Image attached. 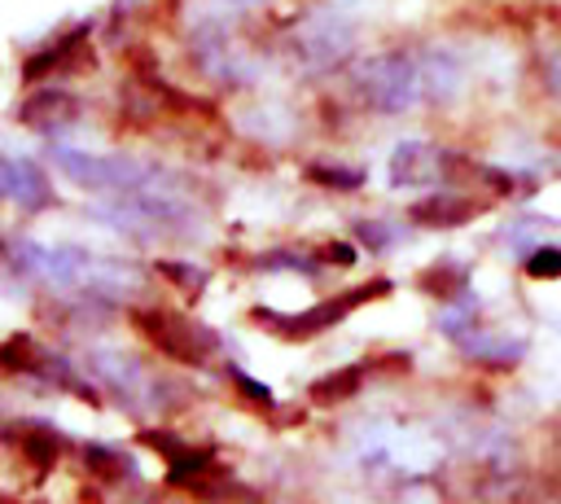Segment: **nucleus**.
Listing matches in <instances>:
<instances>
[{
    "label": "nucleus",
    "instance_id": "nucleus-5",
    "mask_svg": "<svg viewBox=\"0 0 561 504\" xmlns=\"http://www.w3.org/2000/svg\"><path fill=\"white\" fill-rule=\"evenodd\" d=\"M0 193L22 210L53 206V184L44 167H35V158H0Z\"/></svg>",
    "mask_w": 561,
    "mask_h": 504
},
{
    "label": "nucleus",
    "instance_id": "nucleus-18",
    "mask_svg": "<svg viewBox=\"0 0 561 504\" xmlns=\"http://www.w3.org/2000/svg\"><path fill=\"white\" fill-rule=\"evenodd\" d=\"M329 263H337V267H346V263H355V245H346V241H329L324 250H320Z\"/></svg>",
    "mask_w": 561,
    "mask_h": 504
},
{
    "label": "nucleus",
    "instance_id": "nucleus-11",
    "mask_svg": "<svg viewBox=\"0 0 561 504\" xmlns=\"http://www.w3.org/2000/svg\"><path fill=\"white\" fill-rule=\"evenodd\" d=\"M206 473H224L215 451H202V447H180L175 456H167V482H193V478H206Z\"/></svg>",
    "mask_w": 561,
    "mask_h": 504
},
{
    "label": "nucleus",
    "instance_id": "nucleus-8",
    "mask_svg": "<svg viewBox=\"0 0 561 504\" xmlns=\"http://www.w3.org/2000/svg\"><path fill=\"white\" fill-rule=\"evenodd\" d=\"M443 153L425 149V145H399L390 158V180L394 184H434L443 175Z\"/></svg>",
    "mask_w": 561,
    "mask_h": 504
},
{
    "label": "nucleus",
    "instance_id": "nucleus-12",
    "mask_svg": "<svg viewBox=\"0 0 561 504\" xmlns=\"http://www.w3.org/2000/svg\"><path fill=\"white\" fill-rule=\"evenodd\" d=\"M359 377H364V368H359V364H346V368H337V373L311 381V399H316V403H342V399H351V394L359 390Z\"/></svg>",
    "mask_w": 561,
    "mask_h": 504
},
{
    "label": "nucleus",
    "instance_id": "nucleus-19",
    "mask_svg": "<svg viewBox=\"0 0 561 504\" xmlns=\"http://www.w3.org/2000/svg\"><path fill=\"white\" fill-rule=\"evenodd\" d=\"M232 381H237L241 390H250V394H254L259 403H272V390H267V386H259L254 377H245V373H237V368H232Z\"/></svg>",
    "mask_w": 561,
    "mask_h": 504
},
{
    "label": "nucleus",
    "instance_id": "nucleus-14",
    "mask_svg": "<svg viewBox=\"0 0 561 504\" xmlns=\"http://www.w3.org/2000/svg\"><path fill=\"white\" fill-rule=\"evenodd\" d=\"M83 465H88L96 478H123V469H127V460H123L114 447H105V443H88V447H83Z\"/></svg>",
    "mask_w": 561,
    "mask_h": 504
},
{
    "label": "nucleus",
    "instance_id": "nucleus-17",
    "mask_svg": "<svg viewBox=\"0 0 561 504\" xmlns=\"http://www.w3.org/2000/svg\"><path fill=\"white\" fill-rule=\"evenodd\" d=\"M307 175L320 180V184H333V188H355V184H364L359 171H333V167H311Z\"/></svg>",
    "mask_w": 561,
    "mask_h": 504
},
{
    "label": "nucleus",
    "instance_id": "nucleus-15",
    "mask_svg": "<svg viewBox=\"0 0 561 504\" xmlns=\"http://www.w3.org/2000/svg\"><path fill=\"white\" fill-rule=\"evenodd\" d=\"M526 276H539V280H548V276H561V250H552V245L535 250V254L526 259Z\"/></svg>",
    "mask_w": 561,
    "mask_h": 504
},
{
    "label": "nucleus",
    "instance_id": "nucleus-6",
    "mask_svg": "<svg viewBox=\"0 0 561 504\" xmlns=\"http://www.w3.org/2000/svg\"><path fill=\"white\" fill-rule=\"evenodd\" d=\"M79 114V101L66 92V88H39L26 105H22V123L35 127V131H57L66 123H75Z\"/></svg>",
    "mask_w": 561,
    "mask_h": 504
},
{
    "label": "nucleus",
    "instance_id": "nucleus-3",
    "mask_svg": "<svg viewBox=\"0 0 561 504\" xmlns=\"http://www.w3.org/2000/svg\"><path fill=\"white\" fill-rule=\"evenodd\" d=\"M136 329H145V337L180 364H206L219 351V333L175 311H136Z\"/></svg>",
    "mask_w": 561,
    "mask_h": 504
},
{
    "label": "nucleus",
    "instance_id": "nucleus-16",
    "mask_svg": "<svg viewBox=\"0 0 561 504\" xmlns=\"http://www.w3.org/2000/svg\"><path fill=\"white\" fill-rule=\"evenodd\" d=\"M158 272H162L167 280H180L188 294H197V289L206 285V276H202L197 267H184V263H158Z\"/></svg>",
    "mask_w": 561,
    "mask_h": 504
},
{
    "label": "nucleus",
    "instance_id": "nucleus-1",
    "mask_svg": "<svg viewBox=\"0 0 561 504\" xmlns=\"http://www.w3.org/2000/svg\"><path fill=\"white\" fill-rule=\"evenodd\" d=\"M451 66L438 57V53H386V57H373L359 79H355V92L373 105V110H408L416 101H430L438 92L451 88Z\"/></svg>",
    "mask_w": 561,
    "mask_h": 504
},
{
    "label": "nucleus",
    "instance_id": "nucleus-4",
    "mask_svg": "<svg viewBox=\"0 0 561 504\" xmlns=\"http://www.w3.org/2000/svg\"><path fill=\"white\" fill-rule=\"evenodd\" d=\"M377 294H390V280H368V285L346 289V294H337V298H329V302H320V307H307V311H298V316H267V311H259V320H272V324H276L272 333L307 337V333L333 329V324H337L346 311H355L359 302H368V298H377Z\"/></svg>",
    "mask_w": 561,
    "mask_h": 504
},
{
    "label": "nucleus",
    "instance_id": "nucleus-2",
    "mask_svg": "<svg viewBox=\"0 0 561 504\" xmlns=\"http://www.w3.org/2000/svg\"><path fill=\"white\" fill-rule=\"evenodd\" d=\"M53 162L83 188L92 193H127V188H162V171L153 162L136 158H105V153H83V149H53Z\"/></svg>",
    "mask_w": 561,
    "mask_h": 504
},
{
    "label": "nucleus",
    "instance_id": "nucleus-9",
    "mask_svg": "<svg viewBox=\"0 0 561 504\" xmlns=\"http://www.w3.org/2000/svg\"><path fill=\"white\" fill-rule=\"evenodd\" d=\"M88 35V26H75V35H66V39H57V44H48L44 53H35L26 66H22V83H39L44 75H53L57 66H66L70 57H75V48H79V39Z\"/></svg>",
    "mask_w": 561,
    "mask_h": 504
},
{
    "label": "nucleus",
    "instance_id": "nucleus-13",
    "mask_svg": "<svg viewBox=\"0 0 561 504\" xmlns=\"http://www.w3.org/2000/svg\"><path fill=\"white\" fill-rule=\"evenodd\" d=\"M22 451H26V460H35L39 469H53V465H57V451H61V438H57L48 425H31L26 438H22Z\"/></svg>",
    "mask_w": 561,
    "mask_h": 504
},
{
    "label": "nucleus",
    "instance_id": "nucleus-7",
    "mask_svg": "<svg viewBox=\"0 0 561 504\" xmlns=\"http://www.w3.org/2000/svg\"><path fill=\"white\" fill-rule=\"evenodd\" d=\"M473 215H478V202H469V197H460L451 188H438V193H430V197H421L412 206V219L430 224V228H456V224H469Z\"/></svg>",
    "mask_w": 561,
    "mask_h": 504
},
{
    "label": "nucleus",
    "instance_id": "nucleus-10",
    "mask_svg": "<svg viewBox=\"0 0 561 504\" xmlns=\"http://www.w3.org/2000/svg\"><path fill=\"white\" fill-rule=\"evenodd\" d=\"M465 280H469V272L460 263H451V259L416 272V289H425L434 298H465Z\"/></svg>",
    "mask_w": 561,
    "mask_h": 504
}]
</instances>
